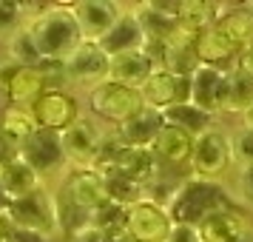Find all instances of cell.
<instances>
[{
    "mask_svg": "<svg viewBox=\"0 0 253 242\" xmlns=\"http://www.w3.org/2000/svg\"><path fill=\"white\" fill-rule=\"evenodd\" d=\"M248 43H253V12H251V6L219 14L216 23L196 40V54H199V60L208 63V66L230 69V66L236 63V57L245 51Z\"/></svg>",
    "mask_w": 253,
    "mask_h": 242,
    "instance_id": "cell-1",
    "label": "cell"
},
{
    "mask_svg": "<svg viewBox=\"0 0 253 242\" xmlns=\"http://www.w3.org/2000/svg\"><path fill=\"white\" fill-rule=\"evenodd\" d=\"M26 29L35 40L43 63H63L83 43L80 26L69 6H48L43 14L32 17Z\"/></svg>",
    "mask_w": 253,
    "mask_h": 242,
    "instance_id": "cell-2",
    "label": "cell"
},
{
    "mask_svg": "<svg viewBox=\"0 0 253 242\" xmlns=\"http://www.w3.org/2000/svg\"><path fill=\"white\" fill-rule=\"evenodd\" d=\"M230 208V194L225 191V185H219L216 180H199V177H188L179 183V191L173 196L171 214L173 225H199L208 214Z\"/></svg>",
    "mask_w": 253,
    "mask_h": 242,
    "instance_id": "cell-3",
    "label": "cell"
},
{
    "mask_svg": "<svg viewBox=\"0 0 253 242\" xmlns=\"http://www.w3.org/2000/svg\"><path fill=\"white\" fill-rule=\"evenodd\" d=\"M88 108H91L94 117H100L103 123H111L117 128L126 120H131L137 111H142L145 103H142V94L137 89L105 80L100 86L88 89Z\"/></svg>",
    "mask_w": 253,
    "mask_h": 242,
    "instance_id": "cell-4",
    "label": "cell"
},
{
    "mask_svg": "<svg viewBox=\"0 0 253 242\" xmlns=\"http://www.w3.org/2000/svg\"><path fill=\"white\" fill-rule=\"evenodd\" d=\"M9 228H23V231H37L46 237H57V205H54V194L48 188H40L35 194L14 199L9 214H6Z\"/></svg>",
    "mask_w": 253,
    "mask_h": 242,
    "instance_id": "cell-5",
    "label": "cell"
},
{
    "mask_svg": "<svg viewBox=\"0 0 253 242\" xmlns=\"http://www.w3.org/2000/svg\"><path fill=\"white\" fill-rule=\"evenodd\" d=\"M105 137L108 134L91 117H77L66 131H60L63 154H66L69 168H94L97 160H100V151L105 145Z\"/></svg>",
    "mask_w": 253,
    "mask_h": 242,
    "instance_id": "cell-6",
    "label": "cell"
},
{
    "mask_svg": "<svg viewBox=\"0 0 253 242\" xmlns=\"http://www.w3.org/2000/svg\"><path fill=\"white\" fill-rule=\"evenodd\" d=\"M57 194L85 214H94V211H100L103 205L111 202L108 188H105V177L94 168H69L63 174Z\"/></svg>",
    "mask_w": 253,
    "mask_h": 242,
    "instance_id": "cell-7",
    "label": "cell"
},
{
    "mask_svg": "<svg viewBox=\"0 0 253 242\" xmlns=\"http://www.w3.org/2000/svg\"><path fill=\"white\" fill-rule=\"evenodd\" d=\"M230 165V134L222 128H208L194 143V157H191V177L199 180H219Z\"/></svg>",
    "mask_w": 253,
    "mask_h": 242,
    "instance_id": "cell-8",
    "label": "cell"
},
{
    "mask_svg": "<svg viewBox=\"0 0 253 242\" xmlns=\"http://www.w3.org/2000/svg\"><path fill=\"white\" fill-rule=\"evenodd\" d=\"M20 160L29 162L43 180L51 174H66L69 171V162L63 154V140L60 131H48V128H37L32 137L20 145Z\"/></svg>",
    "mask_w": 253,
    "mask_h": 242,
    "instance_id": "cell-9",
    "label": "cell"
},
{
    "mask_svg": "<svg viewBox=\"0 0 253 242\" xmlns=\"http://www.w3.org/2000/svg\"><path fill=\"white\" fill-rule=\"evenodd\" d=\"M108 63H111V57L97 43H85L83 40L80 46L63 60V77L69 83L94 89V86L108 80Z\"/></svg>",
    "mask_w": 253,
    "mask_h": 242,
    "instance_id": "cell-10",
    "label": "cell"
},
{
    "mask_svg": "<svg viewBox=\"0 0 253 242\" xmlns=\"http://www.w3.org/2000/svg\"><path fill=\"white\" fill-rule=\"evenodd\" d=\"M171 228L173 219L168 214V208L154 205L148 199H139L126 214V231L134 242H168Z\"/></svg>",
    "mask_w": 253,
    "mask_h": 242,
    "instance_id": "cell-11",
    "label": "cell"
},
{
    "mask_svg": "<svg viewBox=\"0 0 253 242\" xmlns=\"http://www.w3.org/2000/svg\"><path fill=\"white\" fill-rule=\"evenodd\" d=\"M69 9L80 26V35L85 43H100L111 32V26L120 20V14L126 12L114 0H77Z\"/></svg>",
    "mask_w": 253,
    "mask_h": 242,
    "instance_id": "cell-12",
    "label": "cell"
},
{
    "mask_svg": "<svg viewBox=\"0 0 253 242\" xmlns=\"http://www.w3.org/2000/svg\"><path fill=\"white\" fill-rule=\"evenodd\" d=\"M139 94L148 108L165 111L176 103H191V77H176L168 69H157L139 89Z\"/></svg>",
    "mask_w": 253,
    "mask_h": 242,
    "instance_id": "cell-13",
    "label": "cell"
},
{
    "mask_svg": "<svg viewBox=\"0 0 253 242\" xmlns=\"http://www.w3.org/2000/svg\"><path fill=\"white\" fill-rule=\"evenodd\" d=\"M32 114H35L37 126L48 128V131H66V128L80 117L77 100L63 89H46L40 94V100L32 105Z\"/></svg>",
    "mask_w": 253,
    "mask_h": 242,
    "instance_id": "cell-14",
    "label": "cell"
},
{
    "mask_svg": "<svg viewBox=\"0 0 253 242\" xmlns=\"http://www.w3.org/2000/svg\"><path fill=\"white\" fill-rule=\"evenodd\" d=\"M228 92V69L202 63L191 77V103L208 114H219Z\"/></svg>",
    "mask_w": 253,
    "mask_h": 242,
    "instance_id": "cell-15",
    "label": "cell"
},
{
    "mask_svg": "<svg viewBox=\"0 0 253 242\" xmlns=\"http://www.w3.org/2000/svg\"><path fill=\"white\" fill-rule=\"evenodd\" d=\"M160 160L154 157V151L151 148H134V145H123L120 154H117L114 165L108 168V171H117L123 174L126 180L131 183H137L139 188H145L148 183H154L157 177H160Z\"/></svg>",
    "mask_w": 253,
    "mask_h": 242,
    "instance_id": "cell-16",
    "label": "cell"
},
{
    "mask_svg": "<svg viewBox=\"0 0 253 242\" xmlns=\"http://www.w3.org/2000/svg\"><path fill=\"white\" fill-rule=\"evenodd\" d=\"M154 71H157V63L145 54V48H137V51H126V54H114L111 57V63H108V80L139 92Z\"/></svg>",
    "mask_w": 253,
    "mask_h": 242,
    "instance_id": "cell-17",
    "label": "cell"
},
{
    "mask_svg": "<svg viewBox=\"0 0 253 242\" xmlns=\"http://www.w3.org/2000/svg\"><path fill=\"white\" fill-rule=\"evenodd\" d=\"M196 231H199L202 242H242L251 234L248 219L242 217L239 211H233V208H222V211L208 214L196 225Z\"/></svg>",
    "mask_w": 253,
    "mask_h": 242,
    "instance_id": "cell-18",
    "label": "cell"
},
{
    "mask_svg": "<svg viewBox=\"0 0 253 242\" xmlns=\"http://www.w3.org/2000/svg\"><path fill=\"white\" fill-rule=\"evenodd\" d=\"M134 12H137L139 26H142L145 43H154V46H171V43H182V37H179V14L157 12L151 3H139Z\"/></svg>",
    "mask_w": 253,
    "mask_h": 242,
    "instance_id": "cell-19",
    "label": "cell"
},
{
    "mask_svg": "<svg viewBox=\"0 0 253 242\" xmlns=\"http://www.w3.org/2000/svg\"><path fill=\"white\" fill-rule=\"evenodd\" d=\"M108 57L114 54H126V51H137V48L145 46V35H142V26L137 20V12L134 9H126L120 14V20L111 26V32L97 43Z\"/></svg>",
    "mask_w": 253,
    "mask_h": 242,
    "instance_id": "cell-20",
    "label": "cell"
},
{
    "mask_svg": "<svg viewBox=\"0 0 253 242\" xmlns=\"http://www.w3.org/2000/svg\"><path fill=\"white\" fill-rule=\"evenodd\" d=\"M194 143L196 137H191L182 128L165 126L160 131V137L154 140V157L160 160V165H171V168H179V165H191V157H194Z\"/></svg>",
    "mask_w": 253,
    "mask_h": 242,
    "instance_id": "cell-21",
    "label": "cell"
},
{
    "mask_svg": "<svg viewBox=\"0 0 253 242\" xmlns=\"http://www.w3.org/2000/svg\"><path fill=\"white\" fill-rule=\"evenodd\" d=\"M165 128V120H162V111L157 108H142L137 114L126 120L123 126H117V137L123 140L126 145H134V148H151L154 140L160 137V131Z\"/></svg>",
    "mask_w": 253,
    "mask_h": 242,
    "instance_id": "cell-22",
    "label": "cell"
},
{
    "mask_svg": "<svg viewBox=\"0 0 253 242\" xmlns=\"http://www.w3.org/2000/svg\"><path fill=\"white\" fill-rule=\"evenodd\" d=\"M219 14L222 12H219L216 3H205V0H182V9H179V37H182V43L196 46V40L216 23Z\"/></svg>",
    "mask_w": 253,
    "mask_h": 242,
    "instance_id": "cell-23",
    "label": "cell"
},
{
    "mask_svg": "<svg viewBox=\"0 0 253 242\" xmlns=\"http://www.w3.org/2000/svg\"><path fill=\"white\" fill-rule=\"evenodd\" d=\"M46 89L48 77L43 69H17L6 83V100L14 108H32Z\"/></svg>",
    "mask_w": 253,
    "mask_h": 242,
    "instance_id": "cell-24",
    "label": "cell"
},
{
    "mask_svg": "<svg viewBox=\"0 0 253 242\" xmlns=\"http://www.w3.org/2000/svg\"><path fill=\"white\" fill-rule=\"evenodd\" d=\"M0 183L6 188V194L12 196V202L14 199H23V196H29V194H35L40 188H46V180H43L29 162L20 160V157L14 162H9V165L0 171Z\"/></svg>",
    "mask_w": 253,
    "mask_h": 242,
    "instance_id": "cell-25",
    "label": "cell"
},
{
    "mask_svg": "<svg viewBox=\"0 0 253 242\" xmlns=\"http://www.w3.org/2000/svg\"><path fill=\"white\" fill-rule=\"evenodd\" d=\"M162 120H165V126L182 128L191 137H199V134H205L208 128H213L211 126L213 114L202 111V108L194 105V103H176V105H171V108H165V111H162Z\"/></svg>",
    "mask_w": 253,
    "mask_h": 242,
    "instance_id": "cell-26",
    "label": "cell"
},
{
    "mask_svg": "<svg viewBox=\"0 0 253 242\" xmlns=\"http://www.w3.org/2000/svg\"><path fill=\"white\" fill-rule=\"evenodd\" d=\"M253 103V80L239 71L236 66L228 69V92H225V103L222 111L225 114H245Z\"/></svg>",
    "mask_w": 253,
    "mask_h": 242,
    "instance_id": "cell-27",
    "label": "cell"
},
{
    "mask_svg": "<svg viewBox=\"0 0 253 242\" xmlns=\"http://www.w3.org/2000/svg\"><path fill=\"white\" fill-rule=\"evenodd\" d=\"M0 128H3L6 137H12L17 145H23L40 126H37L32 108H14V105H6V108H0Z\"/></svg>",
    "mask_w": 253,
    "mask_h": 242,
    "instance_id": "cell-28",
    "label": "cell"
},
{
    "mask_svg": "<svg viewBox=\"0 0 253 242\" xmlns=\"http://www.w3.org/2000/svg\"><path fill=\"white\" fill-rule=\"evenodd\" d=\"M202 66V60L196 54V46L191 43H171L165 46V57H162V69H168L176 77H194V71Z\"/></svg>",
    "mask_w": 253,
    "mask_h": 242,
    "instance_id": "cell-29",
    "label": "cell"
},
{
    "mask_svg": "<svg viewBox=\"0 0 253 242\" xmlns=\"http://www.w3.org/2000/svg\"><path fill=\"white\" fill-rule=\"evenodd\" d=\"M6 60H12L14 66H20V69H40V66H43V57H40V51H37L35 40L29 35V29L17 32V35L6 43Z\"/></svg>",
    "mask_w": 253,
    "mask_h": 242,
    "instance_id": "cell-30",
    "label": "cell"
},
{
    "mask_svg": "<svg viewBox=\"0 0 253 242\" xmlns=\"http://www.w3.org/2000/svg\"><path fill=\"white\" fill-rule=\"evenodd\" d=\"M29 23L23 3L17 0H0V46H6L17 32H23Z\"/></svg>",
    "mask_w": 253,
    "mask_h": 242,
    "instance_id": "cell-31",
    "label": "cell"
},
{
    "mask_svg": "<svg viewBox=\"0 0 253 242\" xmlns=\"http://www.w3.org/2000/svg\"><path fill=\"white\" fill-rule=\"evenodd\" d=\"M103 177H105V188H108V199H111V202H117V205H123V208H131L142 199V188H139L137 183L126 180L123 174L105 171Z\"/></svg>",
    "mask_w": 253,
    "mask_h": 242,
    "instance_id": "cell-32",
    "label": "cell"
},
{
    "mask_svg": "<svg viewBox=\"0 0 253 242\" xmlns=\"http://www.w3.org/2000/svg\"><path fill=\"white\" fill-rule=\"evenodd\" d=\"M230 162L239 171L253 168V128L239 126L236 131H230Z\"/></svg>",
    "mask_w": 253,
    "mask_h": 242,
    "instance_id": "cell-33",
    "label": "cell"
},
{
    "mask_svg": "<svg viewBox=\"0 0 253 242\" xmlns=\"http://www.w3.org/2000/svg\"><path fill=\"white\" fill-rule=\"evenodd\" d=\"M17 157H20V145H17L12 137H6L3 128H0V171H3L9 162H14Z\"/></svg>",
    "mask_w": 253,
    "mask_h": 242,
    "instance_id": "cell-34",
    "label": "cell"
},
{
    "mask_svg": "<svg viewBox=\"0 0 253 242\" xmlns=\"http://www.w3.org/2000/svg\"><path fill=\"white\" fill-rule=\"evenodd\" d=\"M236 191H239L242 202H245L248 208H253V168H245V171H239Z\"/></svg>",
    "mask_w": 253,
    "mask_h": 242,
    "instance_id": "cell-35",
    "label": "cell"
},
{
    "mask_svg": "<svg viewBox=\"0 0 253 242\" xmlns=\"http://www.w3.org/2000/svg\"><path fill=\"white\" fill-rule=\"evenodd\" d=\"M71 242H111V234L103 228H97V225H85Z\"/></svg>",
    "mask_w": 253,
    "mask_h": 242,
    "instance_id": "cell-36",
    "label": "cell"
},
{
    "mask_svg": "<svg viewBox=\"0 0 253 242\" xmlns=\"http://www.w3.org/2000/svg\"><path fill=\"white\" fill-rule=\"evenodd\" d=\"M9 242H51V237L37 234V231H23V228H9Z\"/></svg>",
    "mask_w": 253,
    "mask_h": 242,
    "instance_id": "cell-37",
    "label": "cell"
},
{
    "mask_svg": "<svg viewBox=\"0 0 253 242\" xmlns=\"http://www.w3.org/2000/svg\"><path fill=\"white\" fill-rule=\"evenodd\" d=\"M168 242H202V240H199V231L194 225H173Z\"/></svg>",
    "mask_w": 253,
    "mask_h": 242,
    "instance_id": "cell-38",
    "label": "cell"
},
{
    "mask_svg": "<svg viewBox=\"0 0 253 242\" xmlns=\"http://www.w3.org/2000/svg\"><path fill=\"white\" fill-rule=\"evenodd\" d=\"M233 66H236L239 71H245V74L253 80V43H248V46H245V51L236 57V63H233Z\"/></svg>",
    "mask_w": 253,
    "mask_h": 242,
    "instance_id": "cell-39",
    "label": "cell"
},
{
    "mask_svg": "<svg viewBox=\"0 0 253 242\" xmlns=\"http://www.w3.org/2000/svg\"><path fill=\"white\" fill-rule=\"evenodd\" d=\"M9 208H12V196L6 194V188H3V183H0V217H6Z\"/></svg>",
    "mask_w": 253,
    "mask_h": 242,
    "instance_id": "cell-40",
    "label": "cell"
},
{
    "mask_svg": "<svg viewBox=\"0 0 253 242\" xmlns=\"http://www.w3.org/2000/svg\"><path fill=\"white\" fill-rule=\"evenodd\" d=\"M242 126H245V128H253V103H251V108L242 114Z\"/></svg>",
    "mask_w": 253,
    "mask_h": 242,
    "instance_id": "cell-41",
    "label": "cell"
},
{
    "mask_svg": "<svg viewBox=\"0 0 253 242\" xmlns=\"http://www.w3.org/2000/svg\"><path fill=\"white\" fill-rule=\"evenodd\" d=\"M9 237V222H6V217H0V240H6Z\"/></svg>",
    "mask_w": 253,
    "mask_h": 242,
    "instance_id": "cell-42",
    "label": "cell"
},
{
    "mask_svg": "<svg viewBox=\"0 0 253 242\" xmlns=\"http://www.w3.org/2000/svg\"><path fill=\"white\" fill-rule=\"evenodd\" d=\"M0 242H9V240H0Z\"/></svg>",
    "mask_w": 253,
    "mask_h": 242,
    "instance_id": "cell-43",
    "label": "cell"
},
{
    "mask_svg": "<svg viewBox=\"0 0 253 242\" xmlns=\"http://www.w3.org/2000/svg\"><path fill=\"white\" fill-rule=\"evenodd\" d=\"M251 12H253V6H251Z\"/></svg>",
    "mask_w": 253,
    "mask_h": 242,
    "instance_id": "cell-44",
    "label": "cell"
}]
</instances>
